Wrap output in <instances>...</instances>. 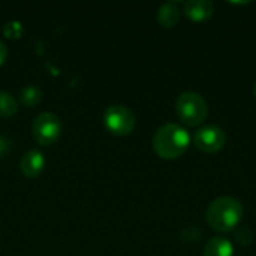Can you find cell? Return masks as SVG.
Here are the masks:
<instances>
[{
	"label": "cell",
	"mask_w": 256,
	"mask_h": 256,
	"mask_svg": "<svg viewBox=\"0 0 256 256\" xmlns=\"http://www.w3.org/2000/svg\"><path fill=\"white\" fill-rule=\"evenodd\" d=\"M135 123V114L124 105H111L104 112L105 128L117 136H126L132 134Z\"/></svg>",
	"instance_id": "4"
},
{
	"label": "cell",
	"mask_w": 256,
	"mask_h": 256,
	"mask_svg": "<svg viewBox=\"0 0 256 256\" xmlns=\"http://www.w3.org/2000/svg\"><path fill=\"white\" fill-rule=\"evenodd\" d=\"M32 132L38 144L51 146L62 135V122L52 112H40L32 124Z\"/></svg>",
	"instance_id": "5"
},
{
	"label": "cell",
	"mask_w": 256,
	"mask_h": 256,
	"mask_svg": "<svg viewBox=\"0 0 256 256\" xmlns=\"http://www.w3.org/2000/svg\"><path fill=\"white\" fill-rule=\"evenodd\" d=\"M180 4L177 2H166L158 10V22L164 28H172L180 21Z\"/></svg>",
	"instance_id": "9"
},
{
	"label": "cell",
	"mask_w": 256,
	"mask_h": 256,
	"mask_svg": "<svg viewBox=\"0 0 256 256\" xmlns=\"http://www.w3.org/2000/svg\"><path fill=\"white\" fill-rule=\"evenodd\" d=\"M255 98H256V82H255Z\"/></svg>",
	"instance_id": "17"
},
{
	"label": "cell",
	"mask_w": 256,
	"mask_h": 256,
	"mask_svg": "<svg viewBox=\"0 0 256 256\" xmlns=\"http://www.w3.org/2000/svg\"><path fill=\"white\" fill-rule=\"evenodd\" d=\"M226 135L222 128L208 124L198 129L194 135V144L202 153H218L224 148Z\"/></svg>",
	"instance_id": "6"
},
{
	"label": "cell",
	"mask_w": 256,
	"mask_h": 256,
	"mask_svg": "<svg viewBox=\"0 0 256 256\" xmlns=\"http://www.w3.org/2000/svg\"><path fill=\"white\" fill-rule=\"evenodd\" d=\"M176 112L183 124L195 128L207 120L208 105L200 93L184 92L176 102Z\"/></svg>",
	"instance_id": "3"
},
{
	"label": "cell",
	"mask_w": 256,
	"mask_h": 256,
	"mask_svg": "<svg viewBox=\"0 0 256 256\" xmlns=\"http://www.w3.org/2000/svg\"><path fill=\"white\" fill-rule=\"evenodd\" d=\"M20 100H21L26 106H28V108L36 106V105L42 100V90H40L39 87H36V86H27V87H24V88L21 90V93H20Z\"/></svg>",
	"instance_id": "11"
},
{
	"label": "cell",
	"mask_w": 256,
	"mask_h": 256,
	"mask_svg": "<svg viewBox=\"0 0 256 256\" xmlns=\"http://www.w3.org/2000/svg\"><path fill=\"white\" fill-rule=\"evenodd\" d=\"M183 12L189 20L195 22H202L213 15L214 4L210 0H189L183 4Z\"/></svg>",
	"instance_id": "7"
},
{
	"label": "cell",
	"mask_w": 256,
	"mask_h": 256,
	"mask_svg": "<svg viewBox=\"0 0 256 256\" xmlns=\"http://www.w3.org/2000/svg\"><path fill=\"white\" fill-rule=\"evenodd\" d=\"M243 204L234 196H219L207 208V224L218 232L234 231L243 219Z\"/></svg>",
	"instance_id": "1"
},
{
	"label": "cell",
	"mask_w": 256,
	"mask_h": 256,
	"mask_svg": "<svg viewBox=\"0 0 256 256\" xmlns=\"http://www.w3.org/2000/svg\"><path fill=\"white\" fill-rule=\"evenodd\" d=\"M45 166V158L39 150H28L20 160V170L27 178H36Z\"/></svg>",
	"instance_id": "8"
},
{
	"label": "cell",
	"mask_w": 256,
	"mask_h": 256,
	"mask_svg": "<svg viewBox=\"0 0 256 256\" xmlns=\"http://www.w3.org/2000/svg\"><path fill=\"white\" fill-rule=\"evenodd\" d=\"M8 58V48L3 42H0V66L6 62Z\"/></svg>",
	"instance_id": "16"
},
{
	"label": "cell",
	"mask_w": 256,
	"mask_h": 256,
	"mask_svg": "<svg viewBox=\"0 0 256 256\" xmlns=\"http://www.w3.org/2000/svg\"><path fill=\"white\" fill-rule=\"evenodd\" d=\"M236 240H237L240 244L248 246V244H250V243L254 242V232H252L249 228H246V226L238 228V230L236 231Z\"/></svg>",
	"instance_id": "14"
},
{
	"label": "cell",
	"mask_w": 256,
	"mask_h": 256,
	"mask_svg": "<svg viewBox=\"0 0 256 256\" xmlns=\"http://www.w3.org/2000/svg\"><path fill=\"white\" fill-rule=\"evenodd\" d=\"M18 111L16 99L8 93L0 90V117H12Z\"/></svg>",
	"instance_id": "12"
},
{
	"label": "cell",
	"mask_w": 256,
	"mask_h": 256,
	"mask_svg": "<svg viewBox=\"0 0 256 256\" xmlns=\"http://www.w3.org/2000/svg\"><path fill=\"white\" fill-rule=\"evenodd\" d=\"M3 34L6 38H10V39H18L22 34V26H21V22L16 21V20L4 22V26H3Z\"/></svg>",
	"instance_id": "13"
},
{
	"label": "cell",
	"mask_w": 256,
	"mask_h": 256,
	"mask_svg": "<svg viewBox=\"0 0 256 256\" xmlns=\"http://www.w3.org/2000/svg\"><path fill=\"white\" fill-rule=\"evenodd\" d=\"M9 147H10V142L0 135V158H3L8 152H9Z\"/></svg>",
	"instance_id": "15"
},
{
	"label": "cell",
	"mask_w": 256,
	"mask_h": 256,
	"mask_svg": "<svg viewBox=\"0 0 256 256\" xmlns=\"http://www.w3.org/2000/svg\"><path fill=\"white\" fill-rule=\"evenodd\" d=\"M204 256H234V244L225 237H213L204 248Z\"/></svg>",
	"instance_id": "10"
},
{
	"label": "cell",
	"mask_w": 256,
	"mask_h": 256,
	"mask_svg": "<svg viewBox=\"0 0 256 256\" xmlns=\"http://www.w3.org/2000/svg\"><path fill=\"white\" fill-rule=\"evenodd\" d=\"M189 132L177 123L160 126L153 136V150L162 159H177L189 148Z\"/></svg>",
	"instance_id": "2"
}]
</instances>
